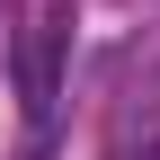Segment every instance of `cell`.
Returning a JSON list of instances; mask_svg holds the SVG:
<instances>
[{
    "label": "cell",
    "mask_w": 160,
    "mask_h": 160,
    "mask_svg": "<svg viewBox=\"0 0 160 160\" xmlns=\"http://www.w3.org/2000/svg\"><path fill=\"white\" fill-rule=\"evenodd\" d=\"M62 53H71V9H45L27 18V36H18V98H27V116L45 125L53 98H62Z\"/></svg>",
    "instance_id": "1"
},
{
    "label": "cell",
    "mask_w": 160,
    "mask_h": 160,
    "mask_svg": "<svg viewBox=\"0 0 160 160\" xmlns=\"http://www.w3.org/2000/svg\"><path fill=\"white\" fill-rule=\"evenodd\" d=\"M116 160H160V62L125 89L116 107Z\"/></svg>",
    "instance_id": "2"
}]
</instances>
